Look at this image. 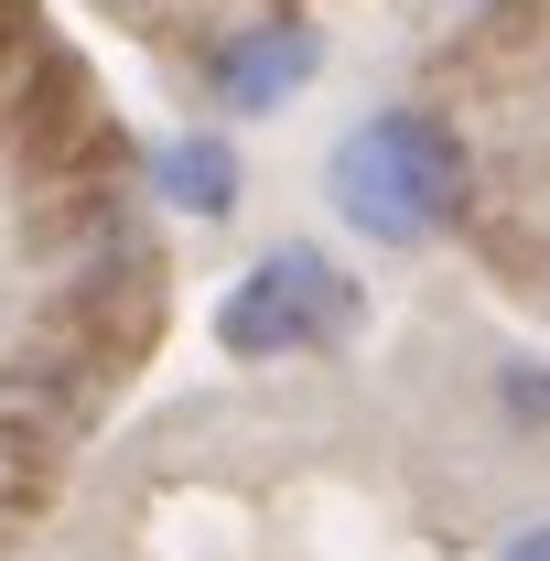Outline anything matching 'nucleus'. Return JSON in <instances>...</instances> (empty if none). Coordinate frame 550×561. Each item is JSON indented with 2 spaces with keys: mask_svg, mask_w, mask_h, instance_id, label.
I'll use <instances>...</instances> for the list:
<instances>
[{
  "mask_svg": "<svg viewBox=\"0 0 550 561\" xmlns=\"http://www.w3.org/2000/svg\"><path fill=\"white\" fill-rule=\"evenodd\" d=\"M540 291H550V280H540Z\"/></svg>",
  "mask_w": 550,
  "mask_h": 561,
  "instance_id": "0eeeda50",
  "label": "nucleus"
},
{
  "mask_svg": "<svg viewBox=\"0 0 550 561\" xmlns=\"http://www.w3.org/2000/svg\"><path fill=\"white\" fill-rule=\"evenodd\" d=\"M485 561H550V507H540V518H518V529H507Z\"/></svg>",
  "mask_w": 550,
  "mask_h": 561,
  "instance_id": "423d86ee",
  "label": "nucleus"
},
{
  "mask_svg": "<svg viewBox=\"0 0 550 561\" xmlns=\"http://www.w3.org/2000/svg\"><path fill=\"white\" fill-rule=\"evenodd\" d=\"M324 206L367 238V249H443L475 216V151L443 108L421 98H378L356 130L324 151Z\"/></svg>",
  "mask_w": 550,
  "mask_h": 561,
  "instance_id": "f257e3e1",
  "label": "nucleus"
},
{
  "mask_svg": "<svg viewBox=\"0 0 550 561\" xmlns=\"http://www.w3.org/2000/svg\"><path fill=\"white\" fill-rule=\"evenodd\" d=\"M367 335V280L324 238H280L216 291V356L280 367V356H345Z\"/></svg>",
  "mask_w": 550,
  "mask_h": 561,
  "instance_id": "f03ea898",
  "label": "nucleus"
},
{
  "mask_svg": "<svg viewBox=\"0 0 550 561\" xmlns=\"http://www.w3.org/2000/svg\"><path fill=\"white\" fill-rule=\"evenodd\" d=\"M313 66H324V33H313V22H291V11H271V22L216 33L195 87H206L216 119H271V108H291V98L313 87Z\"/></svg>",
  "mask_w": 550,
  "mask_h": 561,
  "instance_id": "7ed1b4c3",
  "label": "nucleus"
},
{
  "mask_svg": "<svg viewBox=\"0 0 550 561\" xmlns=\"http://www.w3.org/2000/svg\"><path fill=\"white\" fill-rule=\"evenodd\" d=\"M140 195L162 216H184V227H227L238 195H249V173H238V151L216 130H184V140H151L140 151Z\"/></svg>",
  "mask_w": 550,
  "mask_h": 561,
  "instance_id": "20e7f679",
  "label": "nucleus"
},
{
  "mask_svg": "<svg viewBox=\"0 0 550 561\" xmlns=\"http://www.w3.org/2000/svg\"><path fill=\"white\" fill-rule=\"evenodd\" d=\"M496 421L507 432H550V356H496Z\"/></svg>",
  "mask_w": 550,
  "mask_h": 561,
  "instance_id": "39448f33",
  "label": "nucleus"
}]
</instances>
